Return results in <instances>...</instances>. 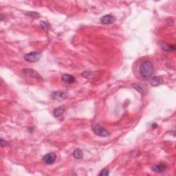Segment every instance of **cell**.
<instances>
[{
	"label": "cell",
	"mask_w": 176,
	"mask_h": 176,
	"mask_svg": "<svg viewBox=\"0 0 176 176\" xmlns=\"http://www.w3.org/2000/svg\"><path fill=\"white\" fill-rule=\"evenodd\" d=\"M92 131H94L95 134H96L97 136H101V137H106L110 135V132L108 130H107L105 128L101 127V125H99V124L95 123L92 125Z\"/></svg>",
	"instance_id": "cell-2"
},
{
	"label": "cell",
	"mask_w": 176,
	"mask_h": 176,
	"mask_svg": "<svg viewBox=\"0 0 176 176\" xmlns=\"http://www.w3.org/2000/svg\"><path fill=\"white\" fill-rule=\"evenodd\" d=\"M26 15H28V17L32 19H37L40 16L39 14H38L37 12H28L27 13H26Z\"/></svg>",
	"instance_id": "cell-14"
},
{
	"label": "cell",
	"mask_w": 176,
	"mask_h": 176,
	"mask_svg": "<svg viewBox=\"0 0 176 176\" xmlns=\"http://www.w3.org/2000/svg\"><path fill=\"white\" fill-rule=\"evenodd\" d=\"M23 73L27 77L35 78V79L38 80H42V78H41V76L35 70H33L32 69H23Z\"/></svg>",
	"instance_id": "cell-5"
},
{
	"label": "cell",
	"mask_w": 176,
	"mask_h": 176,
	"mask_svg": "<svg viewBox=\"0 0 176 176\" xmlns=\"http://www.w3.org/2000/svg\"><path fill=\"white\" fill-rule=\"evenodd\" d=\"M99 175L101 176H107L109 175V171L107 169H104L101 171V172L99 173Z\"/></svg>",
	"instance_id": "cell-16"
},
{
	"label": "cell",
	"mask_w": 176,
	"mask_h": 176,
	"mask_svg": "<svg viewBox=\"0 0 176 176\" xmlns=\"http://www.w3.org/2000/svg\"><path fill=\"white\" fill-rule=\"evenodd\" d=\"M1 147H7L8 146V143L7 142H6V141H4L3 139L1 138Z\"/></svg>",
	"instance_id": "cell-17"
},
{
	"label": "cell",
	"mask_w": 176,
	"mask_h": 176,
	"mask_svg": "<svg viewBox=\"0 0 176 176\" xmlns=\"http://www.w3.org/2000/svg\"><path fill=\"white\" fill-rule=\"evenodd\" d=\"M167 165L165 164H163V163H160L158 164L153 165V167H151V170L154 171L156 173H164L167 170Z\"/></svg>",
	"instance_id": "cell-6"
},
{
	"label": "cell",
	"mask_w": 176,
	"mask_h": 176,
	"mask_svg": "<svg viewBox=\"0 0 176 176\" xmlns=\"http://www.w3.org/2000/svg\"><path fill=\"white\" fill-rule=\"evenodd\" d=\"M51 96L54 100H61L66 99L68 97V93L57 91V92H54L52 93Z\"/></svg>",
	"instance_id": "cell-7"
},
{
	"label": "cell",
	"mask_w": 176,
	"mask_h": 176,
	"mask_svg": "<svg viewBox=\"0 0 176 176\" xmlns=\"http://www.w3.org/2000/svg\"><path fill=\"white\" fill-rule=\"evenodd\" d=\"M40 26H41V27L43 28V29H44L45 30H48L50 27V26L49 23H47L46 21H41L40 23Z\"/></svg>",
	"instance_id": "cell-15"
},
{
	"label": "cell",
	"mask_w": 176,
	"mask_h": 176,
	"mask_svg": "<svg viewBox=\"0 0 176 176\" xmlns=\"http://www.w3.org/2000/svg\"><path fill=\"white\" fill-rule=\"evenodd\" d=\"M61 79L64 83L68 84L74 83L76 81L75 77L72 75L68 74H63L61 77Z\"/></svg>",
	"instance_id": "cell-9"
},
{
	"label": "cell",
	"mask_w": 176,
	"mask_h": 176,
	"mask_svg": "<svg viewBox=\"0 0 176 176\" xmlns=\"http://www.w3.org/2000/svg\"><path fill=\"white\" fill-rule=\"evenodd\" d=\"M139 72L141 77L144 79H150L153 74V66L149 61L142 62L140 66Z\"/></svg>",
	"instance_id": "cell-1"
},
{
	"label": "cell",
	"mask_w": 176,
	"mask_h": 176,
	"mask_svg": "<svg viewBox=\"0 0 176 176\" xmlns=\"http://www.w3.org/2000/svg\"><path fill=\"white\" fill-rule=\"evenodd\" d=\"M162 49L166 51H175V46L173 45H167V44H164L162 46Z\"/></svg>",
	"instance_id": "cell-13"
},
{
	"label": "cell",
	"mask_w": 176,
	"mask_h": 176,
	"mask_svg": "<svg viewBox=\"0 0 176 176\" xmlns=\"http://www.w3.org/2000/svg\"><path fill=\"white\" fill-rule=\"evenodd\" d=\"M41 54L37 52H31V53L26 54L24 59L28 62L35 63L37 62L41 58Z\"/></svg>",
	"instance_id": "cell-3"
},
{
	"label": "cell",
	"mask_w": 176,
	"mask_h": 176,
	"mask_svg": "<svg viewBox=\"0 0 176 176\" xmlns=\"http://www.w3.org/2000/svg\"><path fill=\"white\" fill-rule=\"evenodd\" d=\"M56 154L51 152V153H47L46 155H45L43 158V161L46 164H53L56 161Z\"/></svg>",
	"instance_id": "cell-4"
},
{
	"label": "cell",
	"mask_w": 176,
	"mask_h": 176,
	"mask_svg": "<svg viewBox=\"0 0 176 176\" xmlns=\"http://www.w3.org/2000/svg\"><path fill=\"white\" fill-rule=\"evenodd\" d=\"M64 111H65L64 108L62 107L56 108L54 112V116L55 117V118H59V117H61L63 114H64Z\"/></svg>",
	"instance_id": "cell-12"
},
{
	"label": "cell",
	"mask_w": 176,
	"mask_h": 176,
	"mask_svg": "<svg viewBox=\"0 0 176 176\" xmlns=\"http://www.w3.org/2000/svg\"><path fill=\"white\" fill-rule=\"evenodd\" d=\"M114 21V17L111 15H106L101 18V22L103 23V24H112Z\"/></svg>",
	"instance_id": "cell-8"
},
{
	"label": "cell",
	"mask_w": 176,
	"mask_h": 176,
	"mask_svg": "<svg viewBox=\"0 0 176 176\" xmlns=\"http://www.w3.org/2000/svg\"><path fill=\"white\" fill-rule=\"evenodd\" d=\"M163 82H164V81H163V79L161 77H154L150 81V84L153 87H156L159 85H161Z\"/></svg>",
	"instance_id": "cell-10"
},
{
	"label": "cell",
	"mask_w": 176,
	"mask_h": 176,
	"mask_svg": "<svg viewBox=\"0 0 176 176\" xmlns=\"http://www.w3.org/2000/svg\"><path fill=\"white\" fill-rule=\"evenodd\" d=\"M73 156L75 159L81 160L83 158V152L80 149H76L73 152Z\"/></svg>",
	"instance_id": "cell-11"
}]
</instances>
